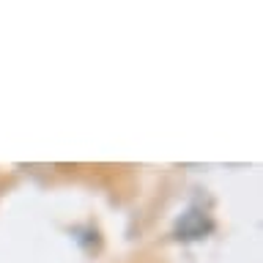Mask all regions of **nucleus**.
<instances>
[{
    "label": "nucleus",
    "mask_w": 263,
    "mask_h": 263,
    "mask_svg": "<svg viewBox=\"0 0 263 263\" xmlns=\"http://www.w3.org/2000/svg\"><path fill=\"white\" fill-rule=\"evenodd\" d=\"M211 228H214V222L209 219V214H203V211H186L184 217L178 219V225H176V238H184V241L203 238Z\"/></svg>",
    "instance_id": "nucleus-1"
}]
</instances>
